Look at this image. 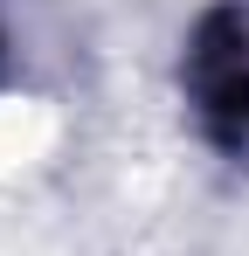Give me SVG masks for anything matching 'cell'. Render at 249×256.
<instances>
[{"label": "cell", "instance_id": "1", "mask_svg": "<svg viewBox=\"0 0 249 256\" xmlns=\"http://www.w3.org/2000/svg\"><path fill=\"white\" fill-rule=\"evenodd\" d=\"M187 76H194V111H201L208 138L249 146V14L236 7L208 14L194 35V56H187Z\"/></svg>", "mask_w": 249, "mask_h": 256}]
</instances>
